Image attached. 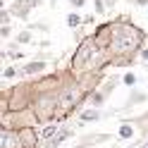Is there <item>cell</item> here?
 <instances>
[{
    "label": "cell",
    "instance_id": "cell-8",
    "mask_svg": "<svg viewBox=\"0 0 148 148\" xmlns=\"http://www.w3.org/2000/svg\"><path fill=\"white\" fill-rule=\"evenodd\" d=\"M119 136H122V138L134 136V129H132V124H122V127H119Z\"/></svg>",
    "mask_w": 148,
    "mask_h": 148
},
{
    "label": "cell",
    "instance_id": "cell-6",
    "mask_svg": "<svg viewBox=\"0 0 148 148\" xmlns=\"http://www.w3.org/2000/svg\"><path fill=\"white\" fill-rule=\"evenodd\" d=\"M43 67H45L43 62H29V64H26V67H24L22 72H24V74H36V72H41Z\"/></svg>",
    "mask_w": 148,
    "mask_h": 148
},
{
    "label": "cell",
    "instance_id": "cell-11",
    "mask_svg": "<svg viewBox=\"0 0 148 148\" xmlns=\"http://www.w3.org/2000/svg\"><path fill=\"white\" fill-rule=\"evenodd\" d=\"M124 84H127V86H132V84H136V77H134L132 72H129V74H124Z\"/></svg>",
    "mask_w": 148,
    "mask_h": 148
},
{
    "label": "cell",
    "instance_id": "cell-14",
    "mask_svg": "<svg viewBox=\"0 0 148 148\" xmlns=\"http://www.w3.org/2000/svg\"><path fill=\"white\" fill-rule=\"evenodd\" d=\"M69 3H72V5H77V7H81V5H84V0H69Z\"/></svg>",
    "mask_w": 148,
    "mask_h": 148
},
{
    "label": "cell",
    "instance_id": "cell-9",
    "mask_svg": "<svg viewBox=\"0 0 148 148\" xmlns=\"http://www.w3.org/2000/svg\"><path fill=\"white\" fill-rule=\"evenodd\" d=\"M67 24H69V26H79V24H81V17H79V14H74V12H72V14L67 17Z\"/></svg>",
    "mask_w": 148,
    "mask_h": 148
},
{
    "label": "cell",
    "instance_id": "cell-4",
    "mask_svg": "<svg viewBox=\"0 0 148 148\" xmlns=\"http://www.w3.org/2000/svg\"><path fill=\"white\" fill-rule=\"evenodd\" d=\"M0 148H24L19 134H12V132H3V141H0Z\"/></svg>",
    "mask_w": 148,
    "mask_h": 148
},
{
    "label": "cell",
    "instance_id": "cell-1",
    "mask_svg": "<svg viewBox=\"0 0 148 148\" xmlns=\"http://www.w3.org/2000/svg\"><path fill=\"white\" fill-rule=\"evenodd\" d=\"M141 31L136 26H129V24H119V26H112V45L115 53H127V50H134L138 43H141Z\"/></svg>",
    "mask_w": 148,
    "mask_h": 148
},
{
    "label": "cell",
    "instance_id": "cell-5",
    "mask_svg": "<svg viewBox=\"0 0 148 148\" xmlns=\"http://www.w3.org/2000/svg\"><path fill=\"white\" fill-rule=\"evenodd\" d=\"M58 129H60L58 124H45L41 132H38V138H41V141H50V138L58 134Z\"/></svg>",
    "mask_w": 148,
    "mask_h": 148
},
{
    "label": "cell",
    "instance_id": "cell-3",
    "mask_svg": "<svg viewBox=\"0 0 148 148\" xmlns=\"http://www.w3.org/2000/svg\"><path fill=\"white\" fill-rule=\"evenodd\" d=\"M91 45H93V41H84V43H81L79 55H74V62H72V64H74V69H77V67H81V64L86 62V58H88V55H93Z\"/></svg>",
    "mask_w": 148,
    "mask_h": 148
},
{
    "label": "cell",
    "instance_id": "cell-7",
    "mask_svg": "<svg viewBox=\"0 0 148 148\" xmlns=\"http://www.w3.org/2000/svg\"><path fill=\"white\" fill-rule=\"evenodd\" d=\"M98 110H86V112H81V122H91V119H98Z\"/></svg>",
    "mask_w": 148,
    "mask_h": 148
},
{
    "label": "cell",
    "instance_id": "cell-15",
    "mask_svg": "<svg viewBox=\"0 0 148 148\" xmlns=\"http://www.w3.org/2000/svg\"><path fill=\"white\" fill-rule=\"evenodd\" d=\"M136 3H141V5H143V3H148V0H136Z\"/></svg>",
    "mask_w": 148,
    "mask_h": 148
},
{
    "label": "cell",
    "instance_id": "cell-16",
    "mask_svg": "<svg viewBox=\"0 0 148 148\" xmlns=\"http://www.w3.org/2000/svg\"><path fill=\"white\" fill-rule=\"evenodd\" d=\"M146 146H148V143H146Z\"/></svg>",
    "mask_w": 148,
    "mask_h": 148
},
{
    "label": "cell",
    "instance_id": "cell-12",
    "mask_svg": "<svg viewBox=\"0 0 148 148\" xmlns=\"http://www.w3.org/2000/svg\"><path fill=\"white\" fill-rule=\"evenodd\" d=\"M14 74H17V72H14L12 67H7V69H5V77H14Z\"/></svg>",
    "mask_w": 148,
    "mask_h": 148
},
{
    "label": "cell",
    "instance_id": "cell-10",
    "mask_svg": "<svg viewBox=\"0 0 148 148\" xmlns=\"http://www.w3.org/2000/svg\"><path fill=\"white\" fill-rule=\"evenodd\" d=\"M93 7H96V14H105V5H103V0H96Z\"/></svg>",
    "mask_w": 148,
    "mask_h": 148
},
{
    "label": "cell",
    "instance_id": "cell-2",
    "mask_svg": "<svg viewBox=\"0 0 148 148\" xmlns=\"http://www.w3.org/2000/svg\"><path fill=\"white\" fill-rule=\"evenodd\" d=\"M79 100H81V91H79L77 86H74V88H67V91H64V96H62V100H60V108L67 112V110H72Z\"/></svg>",
    "mask_w": 148,
    "mask_h": 148
},
{
    "label": "cell",
    "instance_id": "cell-13",
    "mask_svg": "<svg viewBox=\"0 0 148 148\" xmlns=\"http://www.w3.org/2000/svg\"><path fill=\"white\" fill-rule=\"evenodd\" d=\"M41 3V0H26V5H29V7H34V5H38Z\"/></svg>",
    "mask_w": 148,
    "mask_h": 148
}]
</instances>
